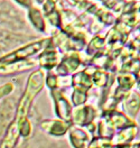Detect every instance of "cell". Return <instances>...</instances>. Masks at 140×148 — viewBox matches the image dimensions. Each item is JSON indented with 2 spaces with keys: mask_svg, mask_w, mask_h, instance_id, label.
Wrapping results in <instances>:
<instances>
[{
  "mask_svg": "<svg viewBox=\"0 0 140 148\" xmlns=\"http://www.w3.org/2000/svg\"><path fill=\"white\" fill-rule=\"evenodd\" d=\"M43 83H44V73L42 71H36L29 76L26 91L19 100L17 113H16V118H15L16 121L19 122L23 119H26L31 101H33L34 97L36 95V93L43 88Z\"/></svg>",
  "mask_w": 140,
  "mask_h": 148,
  "instance_id": "obj_1",
  "label": "cell"
},
{
  "mask_svg": "<svg viewBox=\"0 0 140 148\" xmlns=\"http://www.w3.org/2000/svg\"><path fill=\"white\" fill-rule=\"evenodd\" d=\"M44 43H45L44 40H38V42H35V43L28 44V45L21 47V48H18V49L9 53L8 55L1 57L0 58V70L6 67V66L14 64V63H16L18 61L25 60V58H27L28 56L35 54L36 52H38L42 48Z\"/></svg>",
  "mask_w": 140,
  "mask_h": 148,
  "instance_id": "obj_2",
  "label": "cell"
},
{
  "mask_svg": "<svg viewBox=\"0 0 140 148\" xmlns=\"http://www.w3.org/2000/svg\"><path fill=\"white\" fill-rule=\"evenodd\" d=\"M29 18L31 19L33 24L38 29H40V30L44 29V20H43V17H42L40 12L37 9H30V11H29Z\"/></svg>",
  "mask_w": 140,
  "mask_h": 148,
  "instance_id": "obj_3",
  "label": "cell"
},
{
  "mask_svg": "<svg viewBox=\"0 0 140 148\" xmlns=\"http://www.w3.org/2000/svg\"><path fill=\"white\" fill-rule=\"evenodd\" d=\"M12 89H14V86H12V84H5V85H2V86H0V99L2 98V97H5V95H7L8 93H10L12 91Z\"/></svg>",
  "mask_w": 140,
  "mask_h": 148,
  "instance_id": "obj_4",
  "label": "cell"
}]
</instances>
